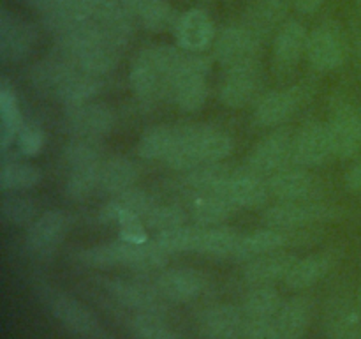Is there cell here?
<instances>
[{"label": "cell", "instance_id": "cell-2", "mask_svg": "<svg viewBox=\"0 0 361 339\" xmlns=\"http://www.w3.org/2000/svg\"><path fill=\"white\" fill-rule=\"evenodd\" d=\"M210 60L197 53L183 55L175 81H173V101L185 112H196L203 108L208 97L207 73Z\"/></svg>", "mask_w": 361, "mask_h": 339}, {"label": "cell", "instance_id": "cell-1", "mask_svg": "<svg viewBox=\"0 0 361 339\" xmlns=\"http://www.w3.org/2000/svg\"><path fill=\"white\" fill-rule=\"evenodd\" d=\"M183 53L173 46H155L143 49L130 67V87L143 101H154L171 94Z\"/></svg>", "mask_w": 361, "mask_h": 339}, {"label": "cell", "instance_id": "cell-48", "mask_svg": "<svg viewBox=\"0 0 361 339\" xmlns=\"http://www.w3.org/2000/svg\"><path fill=\"white\" fill-rule=\"evenodd\" d=\"M18 150L23 155H37L44 145V133L34 124H25L16 136Z\"/></svg>", "mask_w": 361, "mask_h": 339}, {"label": "cell", "instance_id": "cell-40", "mask_svg": "<svg viewBox=\"0 0 361 339\" xmlns=\"http://www.w3.org/2000/svg\"><path fill=\"white\" fill-rule=\"evenodd\" d=\"M203 228L201 226H178V228L166 230L157 233L155 242L166 251V253H182V251H197Z\"/></svg>", "mask_w": 361, "mask_h": 339}, {"label": "cell", "instance_id": "cell-50", "mask_svg": "<svg viewBox=\"0 0 361 339\" xmlns=\"http://www.w3.org/2000/svg\"><path fill=\"white\" fill-rule=\"evenodd\" d=\"M345 186H348V189L355 191V193H361V161L348 172V175H345Z\"/></svg>", "mask_w": 361, "mask_h": 339}, {"label": "cell", "instance_id": "cell-32", "mask_svg": "<svg viewBox=\"0 0 361 339\" xmlns=\"http://www.w3.org/2000/svg\"><path fill=\"white\" fill-rule=\"evenodd\" d=\"M23 126L16 94L9 85L4 83L0 87V145L4 150L16 141L18 133Z\"/></svg>", "mask_w": 361, "mask_h": 339}, {"label": "cell", "instance_id": "cell-26", "mask_svg": "<svg viewBox=\"0 0 361 339\" xmlns=\"http://www.w3.org/2000/svg\"><path fill=\"white\" fill-rule=\"evenodd\" d=\"M331 267H334V254L331 253L310 254L302 260H296L284 281L288 282L289 288H309V286L316 285L319 279H323L331 270Z\"/></svg>", "mask_w": 361, "mask_h": 339}, {"label": "cell", "instance_id": "cell-33", "mask_svg": "<svg viewBox=\"0 0 361 339\" xmlns=\"http://www.w3.org/2000/svg\"><path fill=\"white\" fill-rule=\"evenodd\" d=\"M176 143V129L168 126H157L145 131L137 143V154L150 161H168Z\"/></svg>", "mask_w": 361, "mask_h": 339}, {"label": "cell", "instance_id": "cell-25", "mask_svg": "<svg viewBox=\"0 0 361 339\" xmlns=\"http://www.w3.org/2000/svg\"><path fill=\"white\" fill-rule=\"evenodd\" d=\"M291 232L293 230L264 228L249 233V235L240 239L233 258H236V260H252V258L261 256V254L279 251L281 247L288 246L289 240L295 239Z\"/></svg>", "mask_w": 361, "mask_h": 339}, {"label": "cell", "instance_id": "cell-18", "mask_svg": "<svg viewBox=\"0 0 361 339\" xmlns=\"http://www.w3.org/2000/svg\"><path fill=\"white\" fill-rule=\"evenodd\" d=\"M207 279L194 268H171L159 275L157 290L171 302H189L203 293Z\"/></svg>", "mask_w": 361, "mask_h": 339}, {"label": "cell", "instance_id": "cell-55", "mask_svg": "<svg viewBox=\"0 0 361 339\" xmlns=\"http://www.w3.org/2000/svg\"><path fill=\"white\" fill-rule=\"evenodd\" d=\"M360 67H361V42H360Z\"/></svg>", "mask_w": 361, "mask_h": 339}, {"label": "cell", "instance_id": "cell-23", "mask_svg": "<svg viewBox=\"0 0 361 339\" xmlns=\"http://www.w3.org/2000/svg\"><path fill=\"white\" fill-rule=\"evenodd\" d=\"M296 260L298 258L295 254L279 253V251L261 254V256L249 260V265L245 268V279L256 286L270 285L279 279H286Z\"/></svg>", "mask_w": 361, "mask_h": 339}, {"label": "cell", "instance_id": "cell-12", "mask_svg": "<svg viewBox=\"0 0 361 339\" xmlns=\"http://www.w3.org/2000/svg\"><path fill=\"white\" fill-rule=\"evenodd\" d=\"M35 41L34 28L16 16L2 9L0 14V56L4 62H20L30 53Z\"/></svg>", "mask_w": 361, "mask_h": 339}, {"label": "cell", "instance_id": "cell-53", "mask_svg": "<svg viewBox=\"0 0 361 339\" xmlns=\"http://www.w3.org/2000/svg\"><path fill=\"white\" fill-rule=\"evenodd\" d=\"M358 302H360V306H361V285H360V288H358Z\"/></svg>", "mask_w": 361, "mask_h": 339}, {"label": "cell", "instance_id": "cell-41", "mask_svg": "<svg viewBox=\"0 0 361 339\" xmlns=\"http://www.w3.org/2000/svg\"><path fill=\"white\" fill-rule=\"evenodd\" d=\"M140 18L145 28L150 32L171 30V28H176V23L180 20L175 9L164 0H152L140 11Z\"/></svg>", "mask_w": 361, "mask_h": 339}, {"label": "cell", "instance_id": "cell-5", "mask_svg": "<svg viewBox=\"0 0 361 339\" xmlns=\"http://www.w3.org/2000/svg\"><path fill=\"white\" fill-rule=\"evenodd\" d=\"M178 133L201 165L221 162L233 150L231 136L214 126L194 124V126L178 127Z\"/></svg>", "mask_w": 361, "mask_h": 339}, {"label": "cell", "instance_id": "cell-31", "mask_svg": "<svg viewBox=\"0 0 361 339\" xmlns=\"http://www.w3.org/2000/svg\"><path fill=\"white\" fill-rule=\"evenodd\" d=\"M282 339H303L310 323V306L305 299H293L282 304L277 318Z\"/></svg>", "mask_w": 361, "mask_h": 339}, {"label": "cell", "instance_id": "cell-20", "mask_svg": "<svg viewBox=\"0 0 361 339\" xmlns=\"http://www.w3.org/2000/svg\"><path fill=\"white\" fill-rule=\"evenodd\" d=\"M224 193L236 207L259 208L268 201L270 187H268V182L261 179L259 173L245 170V172L233 173Z\"/></svg>", "mask_w": 361, "mask_h": 339}, {"label": "cell", "instance_id": "cell-52", "mask_svg": "<svg viewBox=\"0 0 361 339\" xmlns=\"http://www.w3.org/2000/svg\"><path fill=\"white\" fill-rule=\"evenodd\" d=\"M150 2L152 0H122V4L130 11V13H137V14H140V11Z\"/></svg>", "mask_w": 361, "mask_h": 339}, {"label": "cell", "instance_id": "cell-15", "mask_svg": "<svg viewBox=\"0 0 361 339\" xmlns=\"http://www.w3.org/2000/svg\"><path fill=\"white\" fill-rule=\"evenodd\" d=\"M309 32L298 21H288L277 32L274 41L275 69L286 73L298 66L300 59L307 53Z\"/></svg>", "mask_w": 361, "mask_h": 339}, {"label": "cell", "instance_id": "cell-49", "mask_svg": "<svg viewBox=\"0 0 361 339\" xmlns=\"http://www.w3.org/2000/svg\"><path fill=\"white\" fill-rule=\"evenodd\" d=\"M245 339H282L275 320H249L245 321Z\"/></svg>", "mask_w": 361, "mask_h": 339}, {"label": "cell", "instance_id": "cell-44", "mask_svg": "<svg viewBox=\"0 0 361 339\" xmlns=\"http://www.w3.org/2000/svg\"><path fill=\"white\" fill-rule=\"evenodd\" d=\"M97 140H87V138H76L66 147L63 157H66L69 168L76 166H92L101 165V150H99Z\"/></svg>", "mask_w": 361, "mask_h": 339}, {"label": "cell", "instance_id": "cell-4", "mask_svg": "<svg viewBox=\"0 0 361 339\" xmlns=\"http://www.w3.org/2000/svg\"><path fill=\"white\" fill-rule=\"evenodd\" d=\"M335 215V208L326 203L303 200V201H282L274 205L263 214L264 225L270 228L300 230L319 221H328Z\"/></svg>", "mask_w": 361, "mask_h": 339}, {"label": "cell", "instance_id": "cell-16", "mask_svg": "<svg viewBox=\"0 0 361 339\" xmlns=\"http://www.w3.org/2000/svg\"><path fill=\"white\" fill-rule=\"evenodd\" d=\"M319 179L307 170H281L268 179V187L274 196L282 201H303L316 196Z\"/></svg>", "mask_w": 361, "mask_h": 339}, {"label": "cell", "instance_id": "cell-27", "mask_svg": "<svg viewBox=\"0 0 361 339\" xmlns=\"http://www.w3.org/2000/svg\"><path fill=\"white\" fill-rule=\"evenodd\" d=\"M236 205L226 193H200L192 201V218L201 226H219L231 218Z\"/></svg>", "mask_w": 361, "mask_h": 339}, {"label": "cell", "instance_id": "cell-9", "mask_svg": "<svg viewBox=\"0 0 361 339\" xmlns=\"http://www.w3.org/2000/svg\"><path fill=\"white\" fill-rule=\"evenodd\" d=\"M334 154L330 133L323 124H307L293 138V161L305 168H314L330 159Z\"/></svg>", "mask_w": 361, "mask_h": 339}, {"label": "cell", "instance_id": "cell-34", "mask_svg": "<svg viewBox=\"0 0 361 339\" xmlns=\"http://www.w3.org/2000/svg\"><path fill=\"white\" fill-rule=\"evenodd\" d=\"M233 172L221 162H204L190 170L187 184L197 193H224Z\"/></svg>", "mask_w": 361, "mask_h": 339}, {"label": "cell", "instance_id": "cell-19", "mask_svg": "<svg viewBox=\"0 0 361 339\" xmlns=\"http://www.w3.org/2000/svg\"><path fill=\"white\" fill-rule=\"evenodd\" d=\"M176 42L189 53H200L212 44L214 23L210 16L201 9L187 11L180 16L175 28Z\"/></svg>", "mask_w": 361, "mask_h": 339}, {"label": "cell", "instance_id": "cell-36", "mask_svg": "<svg viewBox=\"0 0 361 339\" xmlns=\"http://www.w3.org/2000/svg\"><path fill=\"white\" fill-rule=\"evenodd\" d=\"M240 239H242V235H238L235 230L228 228V226H208L201 232L197 253L215 258L233 256Z\"/></svg>", "mask_w": 361, "mask_h": 339}, {"label": "cell", "instance_id": "cell-45", "mask_svg": "<svg viewBox=\"0 0 361 339\" xmlns=\"http://www.w3.org/2000/svg\"><path fill=\"white\" fill-rule=\"evenodd\" d=\"M330 339H361V311L345 309L328 321Z\"/></svg>", "mask_w": 361, "mask_h": 339}, {"label": "cell", "instance_id": "cell-38", "mask_svg": "<svg viewBox=\"0 0 361 339\" xmlns=\"http://www.w3.org/2000/svg\"><path fill=\"white\" fill-rule=\"evenodd\" d=\"M101 88V80L99 76H94V74H88L85 71L78 69L69 80L66 81V85L62 87L60 94L56 95L60 102L71 108V106L83 105V102H88V99L94 97L95 94Z\"/></svg>", "mask_w": 361, "mask_h": 339}, {"label": "cell", "instance_id": "cell-35", "mask_svg": "<svg viewBox=\"0 0 361 339\" xmlns=\"http://www.w3.org/2000/svg\"><path fill=\"white\" fill-rule=\"evenodd\" d=\"M281 295L271 286H256L243 302V313L249 320H275L282 307Z\"/></svg>", "mask_w": 361, "mask_h": 339}, {"label": "cell", "instance_id": "cell-6", "mask_svg": "<svg viewBox=\"0 0 361 339\" xmlns=\"http://www.w3.org/2000/svg\"><path fill=\"white\" fill-rule=\"evenodd\" d=\"M334 155L348 159L361 150V112L351 105H338L328 122Z\"/></svg>", "mask_w": 361, "mask_h": 339}, {"label": "cell", "instance_id": "cell-29", "mask_svg": "<svg viewBox=\"0 0 361 339\" xmlns=\"http://www.w3.org/2000/svg\"><path fill=\"white\" fill-rule=\"evenodd\" d=\"M154 207V201L145 191L130 187V189L122 191L118 194H113L111 200L108 201L101 212V219L106 222L116 221L123 214H134L145 219V215Z\"/></svg>", "mask_w": 361, "mask_h": 339}, {"label": "cell", "instance_id": "cell-46", "mask_svg": "<svg viewBox=\"0 0 361 339\" xmlns=\"http://www.w3.org/2000/svg\"><path fill=\"white\" fill-rule=\"evenodd\" d=\"M35 215L34 201L23 196H7L2 201V218L4 221L13 226L32 225Z\"/></svg>", "mask_w": 361, "mask_h": 339}, {"label": "cell", "instance_id": "cell-21", "mask_svg": "<svg viewBox=\"0 0 361 339\" xmlns=\"http://www.w3.org/2000/svg\"><path fill=\"white\" fill-rule=\"evenodd\" d=\"M200 325L208 339H238L245 331L242 313L228 304L208 307L201 316Z\"/></svg>", "mask_w": 361, "mask_h": 339}, {"label": "cell", "instance_id": "cell-47", "mask_svg": "<svg viewBox=\"0 0 361 339\" xmlns=\"http://www.w3.org/2000/svg\"><path fill=\"white\" fill-rule=\"evenodd\" d=\"M116 222H118L120 240H126L130 244L148 242V228L143 218L134 214H123L116 219Z\"/></svg>", "mask_w": 361, "mask_h": 339}, {"label": "cell", "instance_id": "cell-43", "mask_svg": "<svg viewBox=\"0 0 361 339\" xmlns=\"http://www.w3.org/2000/svg\"><path fill=\"white\" fill-rule=\"evenodd\" d=\"M143 221L148 230H155L157 233H161L185 225V214L176 205H154L150 212L145 215Z\"/></svg>", "mask_w": 361, "mask_h": 339}, {"label": "cell", "instance_id": "cell-28", "mask_svg": "<svg viewBox=\"0 0 361 339\" xmlns=\"http://www.w3.org/2000/svg\"><path fill=\"white\" fill-rule=\"evenodd\" d=\"M137 244L126 242H111L102 244V246H94L78 253V260L90 267H113V265H126L130 267L134 253H136Z\"/></svg>", "mask_w": 361, "mask_h": 339}, {"label": "cell", "instance_id": "cell-37", "mask_svg": "<svg viewBox=\"0 0 361 339\" xmlns=\"http://www.w3.org/2000/svg\"><path fill=\"white\" fill-rule=\"evenodd\" d=\"M41 172L35 166L21 161H6L0 168V189L4 193H18L37 186Z\"/></svg>", "mask_w": 361, "mask_h": 339}, {"label": "cell", "instance_id": "cell-13", "mask_svg": "<svg viewBox=\"0 0 361 339\" xmlns=\"http://www.w3.org/2000/svg\"><path fill=\"white\" fill-rule=\"evenodd\" d=\"M261 83L257 60L231 67L221 87V101L229 108H242L256 95Z\"/></svg>", "mask_w": 361, "mask_h": 339}, {"label": "cell", "instance_id": "cell-39", "mask_svg": "<svg viewBox=\"0 0 361 339\" xmlns=\"http://www.w3.org/2000/svg\"><path fill=\"white\" fill-rule=\"evenodd\" d=\"M101 165L76 166L71 168L66 182V194L74 201L87 200L95 189L101 187Z\"/></svg>", "mask_w": 361, "mask_h": 339}, {"label": "cell", "instance_id": "cell-24", "mask_svg": "<svg viewBox=\"0 0 361 339\" xmlns=\"http://www.w3.org/2000/svg\"><path fill=\"white\" fill-rule=\"evenodd\" d=\"M76 71V66H73L71 62L63 60L62 56L53 53L49 59L42 60V62L35 64L32 67L30 80L39 92H42L46 95H51V97H56L60 94V90H62L63 85H66V81Z\"/></svg>", "mask_w": 361, "mask_h": 339}, {"label": "cell", "instance_id": "cell-10", "mask_svg": "<svg viewBox=\"0 0 361 339\" xmlns=\"http://www.w3.org/2000/svg\"><path fill=\"white\" fill-rule=\"evenodd\" d=\"M257 53V35L247 28H226L214 44V59L224 67L254 62Z\"/></svg>", "mask_w": 361, "mask_h": 339}, {"label": "cell", "instance_id": "cell-54", "mask_svg": "<svg viewBox=\"0 0 361 339\" xmlns=\"http://www.w3.org/2000/svg\"><path fill=\"white\" fill-rule=\"evenodd\" d=\"M358 13H360V16H361V0H358Z\"/></svg>", "mask_w": 361, "mask_h": 339}, {"label": "cell", "instance_id": "cell-22", "mask_svg": "<svg viewBox=\"0 0 361 339\" xmlns=\"http://www.w3.org/2000/svg\"><path fill=\"white\" fill-rule=\"evenodd\" d=\"M48 302L56 320L63 323V327H67L69 331L81 335H88L97 328V321H95L94 314L87 307L81 306L78 300H74L73 297L53 292Z\"/></svg>", "mask_w": 361, "mask_h": 339}, {"label": "cell", "instance_id": "cell-14", "mask_svg": "<svg viewBox=\"0 0 361 339\" xmlns=\"http://www.w3.org/2000/svg\"><path fill=\"white\" fill-rule=\"evenodd\" d=\"M106 288L116 302L137 311V313L159 314L164 309V295L159 290L150 288L143 282L111 279V281H106Z\"/></svg>", "mask_w": 361, "mask_h": 339}, {"label": "cell", "instance_id": "cell-17", "mask_svg": "<svg viewBox=\"0 0 361 339\" xmlns=\"http://www.w3.org/2000/svg\"><path fill=\"white\" fill-rule=\"evenodd\" d=\"M303 101H305V92L302 87L270 92L257 105L256 113H254L256 122L264 127L279 126L286 122Z\"/></svg>", "mask_w": 361, "mask_h": 339}, {"label": "cell", "instance_id": "cell-51", "mask_svg": "<svg viewBox=\"0 0 361 339\" xmlns=\"http://www.w3.org/2000/svg\"><path fill=\"white\" fill-rule=\"evenodd\" d=\"M323 2L324 0H293L296 11H300V13L303 14L316 13V11L323 6Z\"/></svg>", "mask_w": 361, "mask_h": 339}, {"label": "cell", "instance_id": "cell-7", "mask_svg": "<svg viewBox=\"0 0 361 339\" xmlns=\"http://www.w3.org/2000/svg\"><path fill=\"white\" fill-rule=\"evenodd\" d=\"M115 117L113 112L99 102H83L71 106L66 113V126L76 138L99 140L113 129Z\"/></svg>", "mask_w": 361, "mask_h": 339}, {"label": "cell", "instance_id": "cell-3", "mask_svg": "<svg viewBox=\"0 0 361 339\" xmlns=\"http://www.w3.org/2000/svg\"><path fill=\"white\" fill-rule=\"evenodd\" d=\"M307 59L321 73L338 69L348 56V42L337 23H323L314 28L307 41Z\"/></svg>", "mask_w": 361, "mask_h": 339}, {"label": "cell", "instance_id": "cell-11", "mask_svg": "<svg viewBox=\"0 0 361 339\" xmlns=\"http://www.w3.org/2000/svg\"><path fill=\"white\" fill-rule=\"evenodd\" d=\"M289 157H293V138L288 131H275L250 152L249 170L259 175H274L281 172Z\"/></svg>", "mask_w": 361, "mask_h": 339}, {"label": "cell", "instance_id": "cell-8", "mask_svg": "<svg viewBox=\"0 0 361 339\" xmlns=\"http://www.w3.org/2000/svg\"><path fill=\"white\" fill-rule=\"evenodd\" d=\"M69 230V218L62 210H48L39 215L27 233V247L37 256H49L59 249Z\"/></svg>", "mask_w": 361, "mask_h": 339}, {"label": "cell", "instance_id": "cell-30", "mask_svg": "<svg viewBox=\"0 0 361 339\" xmlns=\"http://www.w3.org/2000/svg\"><path fill=\"white\" fill-rule=\"evenodd\" d=\"M137 168L130 159L111 157L101 166V189L109 194H118L134 187Z\"/></svg>", "mask_w": 361, "mask_h": 339}, {"label": "cell", "instance_id": "cell-42", "mask_svg": "<svg viewBox=\"0 0 361 339\" xmlns=\"http://www.w3.org/2000/svg\"><path fill=\"white\" fill-rule=\"evenodd\" d=\"M129 327L137 339H178L159 314L136 313L129 321Z\"/></svg>", "mask_w": 361, "mask_h": 339}]
</instances>
